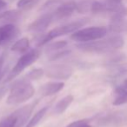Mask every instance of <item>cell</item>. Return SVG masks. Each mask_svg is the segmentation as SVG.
<instances>
[{"label": "cell", "mask_w": 127, "mask_h": 127, "mask_svg": "<svg viewBox=\"0 0 127 127\" xmlns=\"http://www.w3.org/2000/svg\"><path fill=\"white\" fill-rule=\"evenodd\" d=\"M124 44L125 41L120 36H113L91 42L81 43L77 44V48L86 52L106 53L120 49L124 46Z\"/></svg>", "instance_id": "cell-1"}, {"label": "cell", "mask_w": 127, "mask_h": 127, "mask_svg": "<svg viewBox=\"0 0 127 127\" xmlns=\"http://www.w3.org/2000/svg\"><path fill=\"white\" fill-rule=\"evenodd\" d=\"M34 87L30 80L22 78L16 81L10 89V93L6 99L8 104H18L32 98L34 95Z\"/></svg>", "instance_id": "cell-2"}, {"label": "cell", "mask_w": 127, "mask_h": 127, "mask_svg": "<svg viewBox=\"0 0 127 127\" xmlns=\"http://www.w3.org/2000/svg\"><path fill=\"white\" fill-rule=\"evenodd\" d=\"M87 22H88L87 18H82V19H78L74 22L66 24V25H63L56 27V28L50 31L48 33L43 34V35L39 36L38 37H37L36 44H37V46H41L43 44H48L50 41L56 38V37L67 35L69 33H73L76 31L79 30L81 27H83Z\"/></svg>", "instance_id": "cell-3"}, {"label": "cell", "mask_w": 127, "mask_h": 127, "mask_svg": "<svg viewBox=\"0 0 127 127\" xmlns=\"http://www.w3.org/2000/svg\"><path fill=\"white\" fill-rule=\"evenodd\" d=\"M108 29L104 26H92L87 28L79 29L73 32L71 38L80 43H86L91 41L103 38L107 34Z\"/></svg>", "instance_id": "cell-4"}, {"label": "cell", "mask_w": 127, "mask_h": 127, "mask_svg": "<svg viewBox=\"0 0 127 127\" xmlns=\"http://www.w3.org/2000/svg\"><path fill=\"white\" fill-rule=\"evenodd\" d=\"M41 54V51L38 48H35V49L30 50V51H26L19 59L16 63L15 66L12 68L11 71L9 73L7 78H6V82H9L11 80L14 79L16 77H18L22 71L27 67L32 64L34 62L37 60Z\"/></svg>", "instance_id": "cell-5"}, {"label": "cell", "mask_w": 127, "mask_h": 127, "mask_svg": "<svg viewBox=\"0 0 127 127\" xmlns=\"http://www.w3.org/2000/svg\"><path fill=\"white\" fill-rule=\"evenodd\" d=\"M45 75L50 78L55 79H68L72 75L73 69L65 64H53L46 68Z\"/></svg>", "instance_id": "cell-6"}, {"label": "cell", "mask_w": 127, "mask_h": 127, "mask_svg": "<svg viewBox=\"0 0 127 127\" xmlns=\"http://www.w3.org/2000/svg\"><path fill=\"white\" fill-rule=\"evenodd\" d=\"M77 11V3L74 1H67L60 4L56 10L52 12L54 21L64 19L74 13Z\"/></svg>", "instance_id": "cell-7"}, {"label": "cell", "mask_w": 127, "mask_h": 127, "mask_svg": "<svg viewBox=\"0 0 127 127\" xmlns=\"http://www.w3.org/2000/svg\"><path fill=\"white\" fill-rule=\"evenodd\" d=\"M53 21L52 13H46L32 22L28 26V30L32 32H42L45 31Z\"/></svg>", "instance_id": "cell-8"}, {"label": "cell", "mask_w": 127, "mask_h": 127, "mask_svg": "<svg viewBox=\"0 0 127 127\" xmlns=\"http://www.w3.org/2000/svg\"><path fill=\"white\" fill-rule=\"evenodd\" d=\"M18 30L13 24H5L0 26V45L6 44L15 38Z\"/></svg>", "instance_id": "cell-9"}, {"label": "cell", "mask_w": 127, "mask_h": 127, "mask_svg": "<svg viewBox=\"0 0 127 127\" xmlns=\"http://www.w3.org/2000/svg\"><path fill=\"white\" fill-rule=\"evenodd\" d=\"M108 29L114 33L127 32V20L125 18V16L117 15L111 17Z\"/></svg>", "instance_id": "cell-10"}, {"label": "cell", "mask_w": 127, "mask_h": 127, "mask_svg": "<svg viewBox=\"0 0 127 127\" xmlns=\"http://www.w3.org/2000/svg\"><path fill=\"white\" fill-rule=\"evenodd\" d=\"M64 83L63 82H48L40 87L39 92L42 96L48 97L59 92L64 88Z\"/></svg>", "instance_id": "cell-11"}, {"label": "cell", "mask_w": 127, "mask_h": 127, "mask_svg": "<svg viewBox=\"0 0 127 127\" xmlns=\"http://www.w3.org/2000/svg\"><path fill=\"white\" fill-rule=\"evenodd\" d=\"M73 99H74V97H73L72 95H67L64 97H63V98L58 101L56 105L54 106V108H53V112H54L55 114H61V113L64 112V111L67 110V108L71 105Z\"/></svg>", "instance_id": "cell-12"}, {"label": "cell", "mask_w": 127, "mask_h": 127, "mask_svg": "<svg viewBox=\"0 0 127 127\" xmlns=\"http://www.w3.org/2000/svg\"><path fill=\"white\" fill-rule=\"evenodd\" d=\"M30 47V41L27 37H22L13 44L11 50L12 51H16L18 53H25L28 51Z\"/></svg>", "instance_id": "cell-13"}, {"label": "cell", "mask_w": 127, "mask_h": 127, "mask_svg": "<svg viewBox=\"0 0 127 127\" xmlns=\"http://www.w3.org/2000/svg\"><path fill=\"white\" fill-rule=\"evenodd\" d=\"M47 111H48V106H44V108L40 109L37 112H36L34 114V116L31 118L30 121L27 123V125L25 127H35L41 121V119L44 118V116L46 114Z\"/></svg>", "instance_id": "cell-14"}, {"label": "cell", "mask_w": 127, "mask_h": 127, "mask_svg": "<svg viewBox=\"0 0 127 127\" xmlns=\"http://www.w3.org/2000/svg\"><path fill=\"white\" fill-rule=\"evenodd\" d=\"M0 127H18V117L13 112L7 117H4L0 121Z\"/></svg>", "instance_id": "cell-15"}, {"label": "cell", "mask_w": 127, "mask_h": 127, "mask_svg": "<svg viewBox=\"0 0 127 127\" xmlns=\"http://www.w3.org/2000/svg\"><path fill=\"white\" fill-rule=\"evenodd\" d=\"M45 51L46 52H55V51H60V50L64 49L67 45V42L64 40H60V41H56L54 43H51V44H46Z\"/></svg>", "instance_id": "cell-16"}, {"label": "cell", "mask_w": 127, "mask_h": 127, "mask_svg": "<svg viewBox=\"0 0 127 127\" xmlns=\"http://www.w3.org/2000/svg\"><path fill=\"white\" fill-rule=\"evenodd\" d=\"M38 2L39 0H18L17 3V6L18 9L26 11L35 7L38 4Z\"/></svg>", "instance_id": "cell-17"}, {"label": "cell", "mask_w": 127, "mask_h": 127, "mask_svg": "<svg viewBox=\"0 0 127 127\" xmlns=\"http://www.w3.org/2000/svg\"><path fill=\"white\" fill-rule=\"evenodd\" d=\"M44 74V70L41 68H36V69L32 70L29 71L28 74L26 75V79L28 80H37Z\"/></svg>", "instance_id": "cell-18"}, {"label": "cell", "mask_w": 127, "mask_h": 127, "mask_svg": "<svg viewBox=\"0 0 127 127\" xmlns=\"http://www.w3.org/2000/svg\"><path fill=\"white\" fill-rule=\"evenodd\" d=\"M115 93H116V97L112 103L114 105H121V104L127 103V95L124 94L123 92H117V91H115Z\"/></svg>", "instance_id": "cell-19"}, {"label": "cell", "mask_w": 127, "mask_h": 127, "mask_svg": "<svg viewBox=\"0 0 127 127\" xmlns=\"http://www.w3.org/2000/svg\"><path fill=\"white\" fill-rule=\"evenodd\" d=\"M71 51H55V52H52V54L50 56V60H56V59H58V58H62L64 57L67 56L68 54H70Z\"/></svg>", "instance_id": "cell-20"}, {"label": "cell", "mask_w": 127, "mask_h": 127, "mask_svg": "<svg viewBox=\"0 0 127 127\" xmlns=\"http://www.w3.org/2000/svg\"><path fill=\"white\" fill-rule=\"evenodd\" d=\"M65 127H92V126L89 125L87 120L81 119V120H77V121L72 122V123L69 124Z\"/></svg>", "instance_id": "cell-21"}, {"label": "cell", "mask_w": 127, "mask_h": 127, "mask_svg": "<svg viewBox=\"0 0 127 127\" xmlns=\"http://www.w3.org/2000/svg\"><path fill=\"white\" fill-rule=\"evenodd\" d=\"M117 92H123L124 94H125V95H127V79L125 80V82H124V84L122 85H120V86L117 87L116 90Z\"/></svg>", "instance_id": "cell-22"}, {"label": "cell", "mask_w": 127, "mask_h": 127, "mask_svg": "<svg viewBox=\"0 0 127 127\" xmlns=\"http://www.w3.org/2000/svg\"><path fill=\"white\" fill-rule=\"evenodd\" d=\"M4 55L3 54L2 56L0 57V78H1V75H2L3 66H4Z\"/></svg>", "instance_id": "cell-23"}, {"label": "cell", "mask_w": 127, "mask_h": 127, "mask_svg": "<svg viewBox=\"0 0 127 127\" xmlns=\"http://www.w3.org/2000/svg\"><path fill=\"white\" fill-rule=\"evenodd\" d=\"M7 91H8V89L6 88V87H1V88H0V100L4 97V96L6 94Z\"/></svg>", "instance_id": "cell-24"}, {"label": "cell", "mask_w": 127, "mask_h": 127, "mask_svg": "<svg viewBox=\"0 0 127 127\" xmlns=\"http://www.w3.org/2000/svg\"><path fill=\"white\" fill-rule=\"evenodd\" d=\"M7 6V4L4 2V0H0V12H2L3 10H4Z\"/></svg>", "instance_id": "cell-25"}, {"label": "cell", "mask_w": 127, "mask_h": 127, "mask_svg": "<svg viewBox=\"0 0 127 127\" xmlns=\"http://www.w3.org/2000/svg\"><path fill=\"white\" fill-rule=\"evenodd\" d=\"M3 12H4V11H2V12H0V20L2 19V18H3Z\"/></svg>", "instance_id": "cell-26"}, {"label": "cell", "mask_w": 127, "mask_h": 127, "mask_svg": "<svg viewBox=\"0 0 127 127\" xmlns=\"http://www.w3.org/2000/svg\"><path fill=\"white\" fill-rule=\"evenodd\" d=\"M111 1H116V2H122V0H111Z\"/></svg>", "instance_id": "cell-27"}]
</instances>
